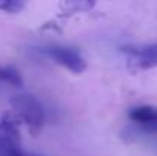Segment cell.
<instances>
[{"label":"cell","instance_id":"6da1fadb","mask_svg":"<svg viewBox=\"0 0 157 156\" xmlns=\"http://www.w3.org/2000/svg\"><path fill=\"white\" fill-rule=\"evenodd\" d=\"M11 107L12 113L18 118L20 122H23L28 130L32 135H37L41 132L44 126V109L41 103L29 94H20L11 98Z\"/></svg>","mask_w":157,"mask_h":156},{"label":"cell","instance_id":"7a4b0ae2","mask_svg":"<svg viewBox=\"0 0 157 156\" xmlns=\"http://www.w3.org/2000/svg\"><path fill=\"white\" fill-rule=\"evenodd\" d=\"M121 52L131 70H150L157 67V43L127 45L121 48Z\"/></svg>","mask_w":157,"mask_h":156},{"label":"cell","instance_id":"3957f363","mask_svg":"<svg viewBox=\"0 0 157 156\" xmlns=\"http://www.w3.org/2000/svg\"><path fill=\"white\" fill-rule=\"evenodd\" d=\"M46 54L56 64L66 67L67 70H70L73 74H81L87 67V63H86L84 57L81 55V52L72 46L52 45V46L46 48Z\"/></svg>","mask_w":157,"mask_h":156},{"label":"cell","instance_id":"277c9868","mask_svg":"<svg viewBox=\"0 0 157 156\" xmlns=\"http://www.w3.org/2000/svg\"><path fill=\"white\" fill-rule=\"evenodd\" d=\"M128 119L144 129L145 132L157 133V107L156 106H136L128 110Z\"/></svg>","mask_w":157,"mask_h":156},{"label":"cell","instance_id":"5b68a950","mask_svg":"<svg viewBox=\"0 0 157 156\" xmlns=\"http://www.w3.org/2000/svg\"><path fill=\"white\" fill-rule=\"evenodd\" d=\"M0 81H3L6 84H11L14 87H21L23 86V78H21L20 72L14 66H9V64L0 66Z\"/></svg>","mask_w":157,"mask_h":156},{"label":"cell","instance_id":"8992f818","mask_svg":"<svg viewBox=\"0 0 157 156\" xmlns=\"http://www.w3.org/2000/svg\"><path fill=\"white\" fill-rule=\"evenodd\" d=\"M21 142H14L0 136V156H25Z\"/></svg>","mask_w":157,"mask_h":156},{"label":"cell","instance_id":"52a82bcc","mask_svg":"<svg viewBox=\"0 0 157 156\" xmlns=\"http://www.w3.org/2000/svg\"><path fill=\"white\" fill-rule=\"evenodd\" d=\"M26 5L18 0H9V2H0V12H8V14H17L20 12Z\"/></svg>","mask_w":157,"mask_h":156},{"label":"cell","instance_id":"ba28073f","mask_svg":"<svg viewBox=\"0 0 157 156\" xmlns=\"http://www.w3.org/2000/svg\"><path fill=\"white\" fill-rule=\"evenodd\" d=\"M25 156H40V155H34V153H26Z\"/></svg>","mask_w":157,"mask_h":156}]
</instances>
